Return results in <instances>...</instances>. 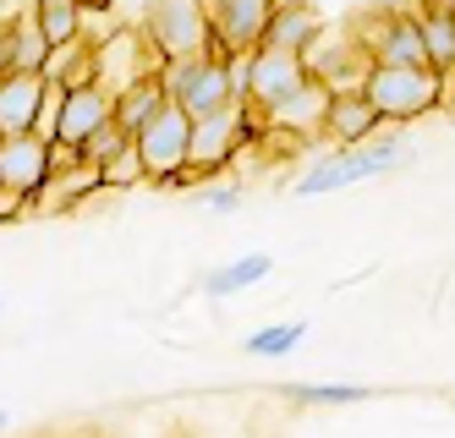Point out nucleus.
Instances as JSON below:
<instances>
[{"mask_svg": "<svg viewBox=\"0 0 455 438\" xmlns=\"http://www.w3.org/2000/svg\"><path fill=\"white\" fill-rule=\"evenodd\" d=\"M159 83H165V99H176L187 115H209V110L236 105L231 55H220V50H198V55L165 60L159 66Z\"/></svg>", "mask_w": 455, "mask_h": 438, "instance_id": "obj_3", "label": "nucleus"}, {"mask_svg": "<svg viewBox=\"0 0 455 438\" xmlns=\"http://www.w3.org/2000/svg\"><path fill=\"white\" fill-rule=\"evenodd\" d=\"M307 77V60L302 50H275V44H258L247 50V83H242V99H258L264 110H275L280 99Z\"/></svg>", "mask_w": 455, "mask_h": 438, "instance_id": "obj_9", "label": "nucleus"}, {"mask_svg": "<svg viewBox=\"0 0 455 438\" xmlns=\"http://www.w3.org/2000/svg\"><path fill=\"white\" fill-rule=\"evenodd\" d=\"M100 176H105V192H132V187H148V171H143V154L138 143L126 138L105 164H100Z\"/></svg>", "mask_w": 455, "mask_h": 438, "instance_id": "obj_25", "label": "nucleus"}, {"mask_svg": "<svg viewBox=\"0 0 455 438\" xmlns=\"http://www.w3.org/2000/svg\"><path fill=\"white\" fill-rule=\"evenodd\" d=\"M12 66V17H0V72Z\"/></svg>", "mask_w": 455, "mask_h": 438, "instance_id": "obj_30", "label": "nucleus"}, {"mask_svg": "<svg viewBox=\"0 0 455 438\" xmlns=\"http://www.w3.org/2000/svg\"><path fill=\"white\" fill-rule=\"evenodd\" d=\"M116 115V93L105 83H77L60 99V143H83L100 121Z\"/></svg>", "mask_w": 455, "mask_h": 438, "instance_id": "obj_14", "label": "nucleus"}, {"mask_svg": "<svg viewBox=\"0 0 455 438\" xmlns=\"http://www.w3.org/2000/svg\"><path fill=\"white\" fill-rule=\"evenodd\" d=\"M275 12V0H209L214 22V50L220 55H247L264 44V22Z\"/></svg>", "mask_w": 455, "mask_h": 438, "instance_id": "obj_10", "label": "nucleus"}, {"mask_svg": "<svg viewBox=\"0 0 455 438\" xmlns=\"http://www.w3.org/2000/svg\"><path fill=\"white\" fill-rule=\"evenodd\" d=\"M44 77H50V83H60V88L100 83V55H93L88 28L77 33V39H60V44H50V55H44Z\"/></svg>", "mask_w": 455, "mask_h": 438, "instance_id": "obj_18", "label": "nucleus"}, {"mask_svg": "<svg viewBox=\"0 0 455 438\" xmlns=\"http://www.w3.org/2000/svg\"><path fill=\"white\" fill-rule=\"evenodd\" d=\"M302 60H307V72L330 93H363L368 66H373V55L356 44L351 28H318L307 39V50H302Z\"/></svg>", "mask_w": 455, "mask_h": 438, "instance_id": "obj_7", "label": "nucleus"}, {"mask_svg": "<svg viewBox=\"0 0 455 438\" xmlns=\"http://www.w3.org/2000/svg\"><path fill=\"white\" fill-rule=\"evenodd\" d=\"M44 55H50V39L34 12H12V66L17 72H44Z\"/></svg>", "mask_w": 455, "mask_h": 438, "instance_id": "obj_22", "label": "nucleus"}, {"mask_svg": "<svg viewBox=\"0 0 455 438\" xmlns=\"http://www.w3.org/2000/svg\"><path fill=\"white\" fill-rule=\"evenodd\" d=\"M39 99H44V72H17V66H6V72H0V138L34 126Z\"/></svg>", "mask_w": 455, "mask_h": 438, "instance_id": "obj_15", "label": "nucleus"}, {"mask_svg": "<svg viewBox=\"0 0 455 438\" xmlns=\"http://www.w3.org/2000/svg\"><path fill=\"white\" fill-rule=\"evenodd\" d=\"M247 148V131H242V99L225 110H209V115H192V148H187V164L176 171L171 187H198V181H214L220 171H231Z\"/></svg>", "mask_w": 455, "mask_h": 438, "instance_id": "obj_4", "label": "nucleus"}, {"mask_svg": "<svg viewBox=\"0 0 455 438\" xmlns=\"http://www.w3.org/2000/svg\"><path fill=\"white\" fill-rule=\"evenodd\" d=\"M93 55H100V83L110 93H121L126 83H138L148 72H159V50L143 39V28H116L110 39H93Z\"/></svg>", "mask_w": 455, "mask_h": 438, "instance_id": "obj_8", "label": "nucleus"}, {"mask_svg": "<svg viewBox=\"0 0 455 438\" xmlns=\"http://www.w3.org/2000/svg\"><path fill=\"white\" fill-rule=\"evenodd\" d=\"M275 275V258L269 252H247V258H231V263H220L214 275H204V291L209 296H242L252 285H264Z\"/></svg>", "mask_w": 455, "mask_h": 438, "instance_id": "obj_20", "label": "nucleus"}, {"mask_svg": "<svg viewBox=\"0 0 455 438\" xmlns=\"http://www.w3.org/2000/svg\"><path fill=\"white\" fill-rule=\"evenodd\" d=\"M28 12L39 17V28H44V39H50V44L77 39V33H83V0H34Z\"/></svg>", "mask_w": 455, "mask_h": 438, "instance_id": "obj_24", "label": "nucleus"}, {"mask_svg": "<svg viewBox=\"0 0 455 438\" xmlns=\"http://www.w3.org/2000/svg\"><path fill=\"white\" fill-rule=\"evenodd\" d=\"M50 176V143L39 131H6L0 138V187H12L22 197H34Z\"/></svg>", "mask_w": 455, "mask_h": 438, "instance_id": "obj_12", "label": "nucleus"}, {"mask_svg": "<svg viewBox=\"0 0 455 438\" xmlns=\"http://www.w3.org/2000/svg\"><path fill=\"white\" fill-rule=\"evenodd\" d=\"M318 28H323V17H318L313 0H275V12L264 22V44H275V50H307V39H313Z\"/></svg>", "mask_w": 455, "mask_h": 438, "instance_id": "obj_17", "label": "nucleus"}, {"mask_svg": "<svg viewBox=\"0 0 455 438\" xmlns=\"http://www.w3.org/2000/svg\"><path fill=\"white\" fill-rule=\"evenodd\" d=\"M0 313H6V307H0Z\"/></svg>", "mask_w": 455, "mask_h": 438, "instance_id": "obj_35", "label": "nucleus"}, {"mask_svg": "<svg viewBox=\"0 0 455 438\" xmlns=\"http://www.w3.org/2000/svg\"><path fill=\"white\" fill-rule=\"evenodd\" d=\"M363 99L384 115V126H406L422 121L444 105V77L434 66H401V60H373L368 66V83Z\"/></svg>", "mask_w": 455, "mask_h": 438, "instance_id": "obj_2", "label": "nucleus"}, {"mask_svg": "<svg viewBox=\"0 0 455 438\" xmlns=\"http://www.w3.org/2000/svg\"><path fill=\"white\" fill-rule=\"evenodd\" d=\"M159 105H165V83H159V72H148V77L126 83V88L116 93V121H121L126 131H138Z\"/></svg>", "mask_w": 455, "mask_h": 438, "instance_id": "obj_21", "label": "nucleus"}, {"mask_svg": "<svg viewBox=\"0 0 455 438\" xmlns=\"http://www.w3.org/2000/svg\"><path fill=\"white\" fill-rule=\"evenodd\" d=\"M12 219H34V209H28V197H22V192L0 187V225H12Z\"/></svg>", "mask_w": 455, "mask_h": 438, "instance_id": "obj_29", "label": "nucleus"}, {"mask_svg": "<svg viewBox=\"0 0 455 438\" xmlns=\"http://www.w3.org/2000/svg\"><path fill=\"white\" fill-rule=\"evenodd\" d=\"M444 6H455V0H444Z\"/></svg>", "mask_w": 455, "mask_h": 438, "instance_id": "obj_34", "label": "nucleus"}, {"mask_svg": "<svg viewBox=\"0 0 455 438\" xmlns=\"http://www.w3.org/2000/svg\"><path fill=\"white\" fill-rule=\"evenodd\" d=\"M132 143L143 154V171H148V187H171L176 171L187 164V148H192V115L176 105V99H165L138 131H132Z\"/></svg>", "mask_w": 455, "mask_h": 438, "instance_id": "obj_6", "label": "nucleus"}, {"mask_svg": "<svg viewBox=\"0 0 455 438\" xmlns=\"http://www.w3.org/2000/svg\"><path fill=\"white\" fill-rule=\"evenodd\" d=\"M368 6H384V12H417V0H368Z\"/></svg>", "mask_w": 455, "mask_h": 438, "instance_id": "obj_31", "label": "nucleus"}, {"mask_svg": "<svg viewBox=\"0 0 455 438\" xmlns=\"http://www.w3.org/2000/svg\"><path fill=\"white\" fill-rule=\"evenodd\" d=\"M373 131H384V115L368 105L363 93H335V99H330V115H323V138H330L335 148H351V143L373 138Z\"/></svg>", "mask_w": 455, "mask_h": 438, "instance_id": "obj_16", "label": "nucleus"}, {"mask_svg": "<svg viewBox=\"0 0 455 438\" xmlns=\"http://www.w3.org/2000/svg\"><path fill=\"white\" fill-rule=\"evenodd\" d=\"M0 427H6V411H0Z\"/></svg>", "mask_w": 455, "mask_h": 438, "instance_id": "obj_33", "label": "nucleus"}, {"mask_svg": "<svg viewBox=\"0 0 455 438\" xmlns=\"http://www.w3.org/2000/svg\"><path fill=\"white\" fill-rule=\"evenodd\" d=\"M138 28H143V39L159 50V60L214 50L209 0H148L143 17H138Z\"/></svg>", "mask_w": 455, "mask_h": 438, "instance_id": "obj_5", "label": "nucleus"}, {"mask_svg": "<svg viewBox=\"0 0 455 438\" xmlns=\"http://www.w3.org/2000/svg\"><path fill=\"white\" fill-rule=\"evenodd\" d=\"M204 209L209 214H236L242 209V187L236 181H209L204 187Z\"/></svg>", "mask_w": 455, "mask_h": 438, "instance_id": "obj_28", "label": "nucleus"}, {"mask_svg": "<svg viewBox=\"0 0 455 438\" xmlns=\"http://www.w3.org/2000/svg\"><path fill=\"white\" fill-rule=\"evenodd\" d=\"M417 22H422V44H428L434 72L455 66V6H444V0H417Z\"/></svg>", "mask_w": 455, "mask_h": 438, "instance_id": "obj_19", "label": "nucleus"}, {"mask_svg": "<svg viewBox=\"0 0 455 438\" xmlns=\"http://www.w3.org/2000/svg\"><path fill=\"white\" fill-rule=\"evenodd\" d=\"M126 138H132V131H126V126H121V121L110 115V121H100V126H93V131H88V138H83L77 148H83V159L105 164V159H110V154H116V148L126 143Z\"/></svg>", "mask_w": 455, "mask_h": 438, "instance_id": "obj_27", "label": "nucleus"}, {"mask_svg": "<svg viewBox=\"0 0 455 438\" xmlns=\"http://www.w3.org/2000/svg\"><path fill=\"white\" fill-rule=\"evenodd\" d=\"M285 394L307 411H340V406H363L373 389H363V384H285Z\"/></svg>", "mask_w": 455, "mask_h": 438, "instance_id": "obj_23", "label": "nucleus"}, {"mask_svg": "<svg viewBox=\"0 0 455 438\" xmlns=\"http://www.w3.org/2000/svg\"><path fill=\"white\" fill-rule=\"evenodd\" d=\"M302 334H307L302 323H264V329H252L242 346H247L252 356H291V351L302 346Z\"/></svg>", "mask_w": 455, "mask_h": 438, "instance_id": "obj_26", "label": "nucleus"}, {"mask_svg": "<svg viewBox=\"0 0 455 438\" xmlns=\"http://www.w3.org/2000/svg\"><path fill=\"white\" fill-rule=\"evenodd\" d=\"M406 159H411V143L401 131H373V138L351 143V148H335L318 164H307V171L291 181V192L297 197H330V192H346V187H363V181H379L389 171H401Z\"/></svg>", "mask_w": 455, "mask_h": 438, "instance_id": "obj_1", "label": "nucleus"}, {"mask_svg": "<svg viewBox=\"0 0 455 438\" xmlns=\"http://www.w3.org/2000/svg\"><path fill=\"white\" fill-rule=\"evenodd\" d=\"M17 12V0H0V17H12Z\"/></svg>", "mask_w": 455, "mask_h": 438, "instance_id": "obj_32", "label": "nucleus"}, {"mask_svg": "<svg viewBox=\"0 0 455 438\" xmlns=\"http://www.w3.org/2000/svg\"><path fill=\"white\" fill-rule=\"evenodd\" d=\"M330 88H323L313 72L297 83V88H291L285 99H280V105L269 110V131H285V138H297V143H307L313 138V131H323V115H330Z\"/></svg>", "mask_w": 455, "mask_h": 438, "instance_id": "obj_13", "label": "nucleus"}, {"mask_svg": "<svg viewBox=\"0 0 455 438\" xmlns=\"http://www.w3.org/2000/svg\"><path fill=\"white\" fill-rule=\"evenodd\" d=\"M100 192H105L100 164H93V159H77V164H67V171H50L44 187L28 197V209H34V214H77L88 197H100Z\"/></svg>", "mask_w": 455, "mask_h": 438, "instance_id": "obj_11", "label": "nucleus"}]
</instances>
